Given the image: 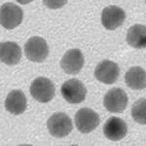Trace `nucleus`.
Listing matches in <instances>:
<instances>
[{
  "instance_id": "obj_8",
  "label": "nucleus",
  "mask_w": 146,
  "mask_h": 146,
  "mask_svg": "<svg viewBox=\"0 0 146 146\" xmlns=\"http://www.w3.org/2000/svg\"><path fill=\"white\" fill-rule=\"evenodd\" d=\"M120 68L116 62L109 60H103L96 65L95 77L96 80L106 85H112L118 80Z\"/></svg>"
},
{
  "instance_id": "obj_12",
  "label": "nucleus",
  "mask_w": 146,
  "mask_h": 146,
  "mask_svg": "<svg viewBox=\"0 0 146 146\" xmlns=\"http://www.w3.org/2000/svg\"><path fill=\"white\" fill-rule=\"evenodd\" d=\"M27 98L21 90H13L8 94L5 100V108L13 115H20L27 109Z\"/></svg>"
},
{
  "instance_id": "obj_6",
  "label": "nucleus",
  "mask_w": 146,
  "mask_h": 146,
  "mask_svg": "<svg viewBox=\"0 0 146 146\" xmlns=\"http://www.w3.org/2000/svg\"><path fill=\"white\" fill-rule=\"evenodd\" d=\"M23 12L22 8L14 3H5L0 9V23L6 29H13L22 23Z\"/></svg>"
},
{
  "instance_id": "obj_5",
  "label": "nucleus",
  "mask_w": 146,
  "mask_h": 146,
  "mask_svg": "<svg viewBox=\"0 0 146 146\" xmlns=\"http://www.w3.org/2000/svg\"><path fill=\"white\" fill-rule=\"evenodd\" d=\"M75 125L82 133H90L98 128L100 119L98 114L88 107L81 108L75 115Z\"/></svg>"
},
{
  "instance_id": "obj_13",
  "label": "nucleus",
  "mask_w": 146,
  "mask_h": 146,
  "mask_svg": "<svg viewBox=\"0 0 146 146\" xmlns=\"http://www.w3.org/2000/svg\"><path fill=\"white\" fill-rule=\"evenodd\" d=\"M22 58L21 47L16 42L6 41L0 44V58L7 65H15Z\"/></svg>"
},
{
  "instance_id": "obj_16",
  "label": "nucleus",
  "mask_w": 146,
  "mask_h": 146,
  "mask_svg": "<svg viewBox=\"0 0 146 146\" xmlns=\"http://www.w3.org/2000/svg\"><path fill=\"white\" fill-rule=\"evenodd\" d=\"M131 117L139 125H146V98H139L133 104Z\"/></svg>"
},
{
  "instance_id": "obj_10",
  "label": "nucleus",
  "mask_w": 146,
  "mask_h": 146,
  "mask_svg": "<svg viewBox=\"0 0 146 146\" xmlns=\"http://www.w3.org/2000/svg\"><path fill=\"white\" fill-rule=\"evenodd\" d=\"M125 20L126 13L118 6H108L101 12V23L108 30H114L120 27Z\"/></svg>"
},
{
  "instance_id": "obj_19",
  "label": "nucleus",
  "mask_w": 146,
  "mask_h": 146,
  "mask_svg": "<svg viewBox=\"0 0 146 146\" xmlns=\"http://www.w3.org/2000/svg\"><path fill=\"white\" fill-rule=\"evenodd\" d=\"M145 1H146V0H145Z\"/></svg>"
},
{
  "instance_id": "obj_7",
  "label": "nucleus",
  "mask_w": 146,
  "mask_h": 146,
  "mask_svg": "<svg viewBox=\"0 0 146 146\" xmlns=\"http://www.w3.org/2000/svg\"><path fill=\"white\" fill-rule=\"evenodd\" d=\"M128 96L120 88H112L105 94L103 105L111 113H123L128 105Z\"/></svg>"
},
{
  "instance_id": "obj_15",
  "label": "nucleus",
  "mask_w": 146,
  "mask_h": 146,
  "mask_svg": "<svg viewBox=\"0 0 146 146\" xmlns=\"http://www.w3.org/2000/svg\"><path fill=\"white\" fill-rule=\"evenodd\" d=\"M127 42L135 49L146 48V25H135L129 27L127 33Z\"/></svg>"
},
{
  "instance_id": "obj_11",
  "label": "nucleus",
  "mask_w": 146,
  "mask_h": 146,
  "mask_svg": "<svg viewBox=\"0 0 146 146\" xmlns=\"http://www.w3.org/2000/svg\"><path fill=\"white\" fill-rule=\"evenodd\" d=\"M128 133V126L123 119L111 117L103 126V133L109 140L119 141L123 139Z\"/></svg>"
},
{
  "instance_id": "obj_3",
  "label": "nucleus",
  "mask_w": 146,
  "mask_h": 146,
  "mask_svg": "<svg viewBox=\"0 0 146 146\" xmlns=\"http://www.w3.org/2000/svg\"><path fill=\"white\" fill-rule=\"evenodd\" d=\"M25 55L30 62H43L49 55V47L46 40L39 36H33L25 45Z\"/></svg>"
},
{
  "instance_id": "obj_17",
  "label": "nucleus",
  "mask_w": 146,
  "mask_h": 146,
  "mask_svg": "<svg viewBox=\"0 0 146 146\" xmlns=\"http://www.w3.org/2000/svg\"><path fill=\"white\" fill-rule=\"evenodd\" d=\"M67 3V0H43V4L47 8L56 10L62 8Z\"/></svg>"
},
{
  "instance_id": "obj_2",
  "label": "nucleus",
  "mask_w": 146,
  "mask_h": 146,
  "mask_svg": "<svg viewBox=\"0 0 146 146\" xmlns=\"http://www.w3.org/2000/svg\"><path fill=\"white\" fill-rule=\"evenodd\" d=\"M47 128L55 137H64L71 133L73 125L71 119L63 112H56L48 119Z\"/></svg>"
},
{
  "instance_id": "obj_4",
  "label": "nucleus",
  "mask_w": 146,
  "mask_h": 146,
  "mask_svg": "<svg viewBox=\"0 0 146 146\" xmlns=\"http://www.w3.org/2000/svg\"><path fill=\"white\" fill-rule=\"evenodd\" d=\"M62 96L68 103L77 104L85 100L87 96V89L85 85L78 79H70L62 84Z\"/></svg>"
},
{
  "instance_id": "obj_9",
  "label": "nucleus",
  "mask_w": 146,
  "mask_h": 146,
  "mask_svg": "<svg viewBox=\"0 0 146 146\" xmlns=\"http://www.w3.org/2000/svg\"><path fill=\"white\" fill-rule=\"evenodd\" d=\"M84 56L79 49H70L63 55L60 60V66L67 74L76 75L84 66Z\"/></svg>"
},
{
  "instance_id": "obj_14",
  "label": "nucleus",
  "mask_w": 146,
  "mask_h": 146,
  "mask_svg": "<svg viewBox=\"0 0 146 146\" xmlns=\"http://www.w3.org/2000/svg\"><path fill=\"white\" fill-rule=\"evenodd\" d=\"M125 82L133 90H143L146 88V71L140 66L131 67L125 74Z\"/></svg>"
},
{
  "instance_id": "obj_18",
  "label": "nucleus",
  "mask_w": 146,
  "mask_h": 146,
  "mask_svg": "<svg viewBox=\"0 0 146 146\" xmlns=\"http://www.w3.org/2000/svg\"><path fill=\"white\" fill-rule=\"evenodd\" d=\"M16 1H17L18 3H20V4L25 5V4H28V3H30V2H32L33 0H16Z\"/></svg>"
},
{
  "instance_id": "obj_1",
  "label": "nucleus",
  "mask_w": 146,
  "mask_h": 146,
  "mask_svg": "<svg viewBox=\"0 0 146 146\" xmlns=\"http://www.w3.org/2000/svg\"><path fill=\"white\" fill-rule=\"evenodd\" d=\"M56 93V87L50 79L38 77L31 83L30 95L35 100L41 103H47L53 100Z\"/></svg>"
}]
</instances>
